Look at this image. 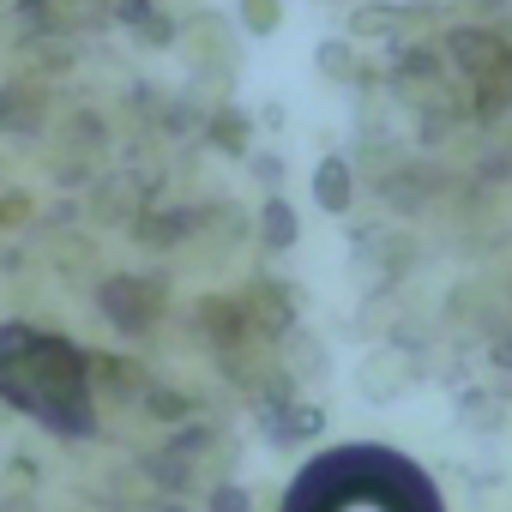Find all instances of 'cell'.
<instances>
[{
    "mask_svg": "<svg viewBox=\"0 0 512 512\" xmlns=\"http://www.w3.org/2000/svg\"><path fill=\"white\" fill-rule=\"evenodd\" d=\"M344 199H350V169H344V163H326V169H320V205L338 211Z\"/></svg>",
    "mask_w": 512,
    "mask_h": 512,
    "instance_id": "obj_5",
    "label": "cell"
},
{
    "mask_svg": "<svg viewBox=\"0 0 512 512\" xmlns=\"http://www.w3.org/2000/svg\"><path fill=\"white\" fill-rule=\"evenodd\" d=\"M0 115H13V121H31V115H37V103H31L25 91H13L7 103H0Z\"/></svg>",
    "mask_w": 512,
    "mask_h": 512,
    "instance_id": "obj_7",
    "label": "cell"
},
{
    "mask_svg": "<svg viewBox=\"0 0 512 512\" xmlns=\"http://www.w3.org/2000/svg\"><path fill=\"white\" fill-rule=\"evenodd\" d=\"M284 512H440V500L392 452H332L314 458Z\"/></svg>",
    "mask_w": 512,
    "mask_h": 512,
    "instance_id": "obj_1",
    "label": "cell"
},
{
    "mask_svg": "<svg viewBox=\"0 0 512 512\" xmlns=\"http://www.w3.org/2000/svg\"><path fill=\"white\" fill-rule=\"evenodd\" d=\"M247 13H253V25H272V0H247Z\"/></svg>",
    "mask_w": 512,
    "mask_h": 512,
    "instance_id": "obj_9",
    "label": "cell"
},
{
    "mask_svg": "<svg viewBox=\"0 0 512 512\" xmlns=\"http://www.w3.org/2000/svg\"><path fill=\"white\" fill-rule=\"evenodd\" d=\"M97 302H103V308L115 314V326H127V332H139L145 314H151V308H145V284H133V278H109V284L97 290Z\"/></svg>",
    "mask_w": 512,
    "mask_h": 512,
    "instance_id": "obj_2",
    "label": "cell"
},
{
    "mask_svg": "<svg viewBox=\"0 0 512 512\" xmlns=\"http://www.w3.org/2000/svg\"><path fill=\"white\" fill-rule=\"evenodd\" d=\"M211 506H217V512H247V494H235V488H223V494H217Z\"/></svg>",
    "mask_w": 512,
    "mask_h": 512,
    "instance_id": "obj_8",
    "label": "cell"
},
{
    "mask_svg": "<svg viewBox=\"0 0 512 512\" xmlns=\"http://www.w3.org/2000/svg\"><path fill=\"white\" fill-rule=\"evenodd\" d=\"M452 55H458V67H464V73H476V79H482V73H494V67L506 61V55H500V43H494L488 31H452Z\"/></svg>",
    "mask_w": 512,
    "mask_h": 512,
    "instance_id": "obj_3",
    "label": "cell"
},
{
    "mask_svg": "<svg viewBox=\"0 0 512 512\" xmlns=\"http://www.w3.org/2000/svg\"><path fill=\"white\" fill-rule=\"evenodd\" d=\"M482 79H488V85L476 91V109H482V115H500V109L512 103V61H500V67L482 73Z\"/></svg>",
    "mask_w": 512,
    "mask_h": 512,
    "instance_id": "obj_4",
    "label": "cell"
},
{
    "mask_svg": "<svg viewBox=\"0 0 512 512\" xmlns=\"http://www.w3.org/2000/svg\"><path fill=\"white\" fill-rule=\"evenodd\" d=\"M266 223H272V229H266L272 241H290V235H296V217H290L284 205H272V217H266Z\"/></svg>",
    "mask_w": 512,
    "mask_h": 512,
    "instance_id": "obj_6",
    "label": "cell"
}]
</instances>
